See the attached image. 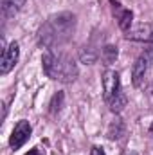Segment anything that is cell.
<instances>
[{
    "instance_id": "6da1fadb",
    "label": "cell",
    "mask_w": 153,
    "mask_h": 155,
    "mask_svg": "<svg viewBox=\"0 0 153 155\" xmlns=\"http://www.w3.org/2000/svg\"><path fill=\"white\" fill-rule=\"evenodd\" d=\"M76 27V16L70 13H61L56 15L52 18H49L38 33L40 43L47 49H54L56 45L65 43L67 40H70L72 33Z\"/></svg>"
},
{
    "instance_id": "7a4b0ae2",
    "label": "cell",
    "mask_w": 153,
    "mask_h": 155,
    "mask_svg": "<svg viewBox=\"0 0 153 155\" xmlns=\"http://www.w3.org/2000/svg\"><path fill=\"white\" fill-rule=\"evenodd\" d=\"M43 72L52 79L70 83L77 76V67L76 61L69 58L67 54H54V52H45L41 58Z\"/></svg>"
},
{
    "instance_id": "3957f363",
    "label": "cell",
    "mask_w": 153,
    "mask_h": 155,
    "mask_svg": "<svg viewBox=\"0 0 153 155\" xmlns=\"http://www.w3.org/2000/svg\"><path fill=\"white\" fill-rule=\"evenodd\" d=\"M153 65V47L148 49L144 54H141L135 63H133V69H132V83L135 87H141L144 83V79L150 72V67Z\"/></svg>"
},
{
    "instance_id": "277c9868",
    "label": "cell",
    "mask_w": 153,
    "mask_h": 155,
    "mask_svg": "<svg viewBox=\"0 0 153 155\" xmlns=\"http://www.w3.org/2000/svg\"><path fill=\"white\" fill-rule=\"evenodd\" d=\"M31 132H33V128H31L29 121H25V119L18 121V123L15 124V128H13L11 137H9V146H11L13 150H18L20 146H24V144L27 143V139L31 137Z\"/></svg>"
},
{
    "instance_id": "5b68a950",
    "label": "cell",
    "mask_w": 153,
    "mask_h": 155,
    "mask_svg": "<svg viewBox=\"0 0 153 155\" xmlns=\"http://www.w3.org/2000/svg\"><path fill=\"white\" fill-rule=\"evenodd\" d=\"M18 58H20V47L16 41L9 43L4 52H2V60H0V74H9L15 65L18 63Z\"/></svg>"
},
{
    "instance_id": "8992f818",
    "label": "cell",
    "mask_w": 153,
    "mask_h": 155,
    "mask_svg": "<svg viewBox=\"0 0 153 155\" xmlns=\"http://www.w3.org/2000/svg\"><path fill=\"white\" fill-rule=\"evenodd\" d=\"M103 96H105V101L110 103L115 96L121 92V79L119 74L115 71H106L103 74Z\"/></svg>"
},
{
    "instance_id": "52a82bcc",
    "label": "cell",
    "mask_w": 153,
    "mask_h": 155,
    "mask_svg": "<svg viewBox=\"0 0 153 155\" xmlns=\"http://www.w3.org/2000/svg\"><path fill=\"white\" fill-rule=\"evenodd\" d=\"M124 36L128 40H135V41L153 43V24H141V25L130 29Z\"/></svg>"
},
{
    "instance_id": "ba28073f",
    "label": "cell",
    "mask_w": 153,
    "mask_h": 155,
    "mask_svg": "<svg viewBox=\"0 0 153 155\" xmlns=\"http://www.w3.org/2000/svg\"><path fill=\"white\" fill-rule=\"evenodd\" d=\"M114 9H117V22H119V27L124 31V33H128L130 31V25H132V20H133V13L130 11V9H124V7H121V4H117L115 2Z\"/></svg>"
},
{
    "instance_id": "9c48e42d",
    "label": "cell",
    "mask_w": 153,
    "mask_h": 155,
    "mask_svg": "<svg viewBox=\"0 0 153 155\" xmlns=\"http://www.w3.org/2000/svg\"><path fill=\"white\" fill-rule=\"evenodd\" d=\"M25 0H2V13L5 18L15 16L22 7H24Z\"/></svg>"
},
{
    "instance_id": "30bf717a",
    "label": "cell",
    "mask_w": 153,
    "mask_h": 155,
    "mask_svg": "<svg viewBox=\"0 0 153 155\" xmlns=\"http://www.w3.org/2000/svg\"><path fill=\"white\" fill-rule=\"evenodd\" d=\"M108 105H110V110H112V112H121V110L126 107V96H124L122 92H119Z\"/></svg>"
},
{
    "instance_id": "8fae6325",
    "label": "cell",
    "mask_w": 153,
    "mask_h": 155,
    "mask_svg": "<svg viewBox=\"0 0 153 155\" xmlns=\"http://www.w3.org/2000/svg\"><path fill=\"white\" fill-rule=\"evenodd\" d=\"M122 132H124V126H122V123L121 121H115L110 124V130H108V137L110 139H119L121 135H122Z\"/></svg>"
},
{
    "instance_id": "7c38bea8",
    "label": "cell",
    "mask_w": 153,
    "mask_h": 155,
    "mask_svg": "<svg viewBox=\"0 0 153 155\" xmlns=\"http://www.w3.org/2000/svg\"><path fill=\"white\" fill-rule=\"evenodd\" d=\"M115 58H117V47H114V45H106V47L103 49V60H105L106 63H112Z\"/></svg>"
},
{
    "instance_id": "4fadbf2b",
    "label": "cell",
    "mask_w": 153,
    "mask_h": 155,
    "mask_svg": "<svg viewBox=\"0 0 153 155\" xmlns=\"http://www.w3.org/2000/svg\"><path fill=\"white\" fill-rule=\"evenodd\" d=\"M61 101H63V92H58V94L52 97V103H50V114H56V112L61 108Z\"/></svg>"
},
{
    "instance_id": "5bb4252c",
    "label": "cell",
    "mask_w": 153,
    "mask_h": 155,
    "mask_svg": "<svg viewBox=\"0 0 153 155\" xmlns=\"http://www.w3.org/2000/svg\"><path fill=\"white\" fill-rule=\"evenodd\" d=\"M90 155H106L103 152V148H99V146H94L92 150H90Z\"/></svg>"
},
{
    "instance_id": "9a60e30c",
    "label": "cell",
    "mask_w": 153,
    "mask_h": 155,
    "mask_svg": "<svg viewBox=\"0 0 153 155\" xmlns=\"http://www.w3.org/2000/svg\"><path fill=\"white\" fill-rule=\"evenodd\" d=\"M25 155H43V152L40 148H33V150H29V153H25Z\"/></svg>"
},
{
    "instance_id": "2e32d148",
    "label": "cell",
    "mask_w": 153,
    "mask_h": 155,
    "mask_svg": "<svg viewBox=\"0 0 153 155\" xmlns=\"http://www.w3.org/2000/svg\"><path fill=\"white\" fill-rule=\"evenodd\" d=\"M150 134H151V135H153V124H151V128H150Z\"/></svg>"
}]
</instances>
